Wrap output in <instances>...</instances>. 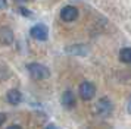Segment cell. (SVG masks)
I'll list each match as a JSON object with an SVG mask.
<instances>
[{
    "label": "cell",
    "mask_w": 131,
    "mask_h": 129,
    "mask_svg": "<svg viewBox=\"0 0 131 129\" xmlns=\"http://www.w3.org/2000/svg\"><path fill=\"white\" fill-rule=\"evenodd\" d=\"M27 70L30 72V75L32 79L41 81V79H47L50 76V70L47 66H44L41 63H28L27 64Z\"/></svg>",
    "instance_id": "6da1fadb"
},
{
    "label": "cell",
    "mask_w": 131,
    "mask_h": 129,
    "mask_svg": "<svg viewBox=\"0 0 131 129\" xmlns=\"http://www.w3.org/2000/svg\"><path fill=\"white\" fill-rule=\"evenodd\" d=\"M30 34L34 40L38 41H46L49 38V29L44 23H37L30 29Z\"/></svg>",
    "instance_id": "7a4b0ae2"
},
{
    "label": "cell",
    "mask_w": 131,
    "mask_h": 129,
    "mask_svg": "<svg viewBox=\"0 0 131 129\" xmlns=\"http://www.w3.org/2000/svg\"><path fill=\"white\" fill-rule=\"evenodd\" d=\"M78 93L81 95L83 100H91L96 95V87L94 84H91L89 81H84L80 84V88H78Z\"/></svg>",
    "instance_id": "3957f363"
},
{
    "label": "cell",
    "mask_w": 131,
    "mask_h": 129,
    "mask_svg": "<svg viewBox=\"0 0 131 129\" xmlns=\"http://www.w3.org/2000/svg\"><path fill=\"white\" fill-rule=\"evenodd\" d=\"M96 109H97V113H99L100 116L106 117V116H109V114L112 113L113 104H112V101L107 98V97H103V98H100L99 101H97Z\"/></svg>",
    "instance_id": "277c9868"
},
{
    "label": "cell",
    "mask_w": 131,
    "mask_h": 129,
    "mask_svg": "<svg viewBox=\"0 0 131 129\" xmlns=\"http://www.w3.org/2000/svg\"><path fill=\"white\" fill-rule=\"evenodd\" d=\"M60 18L65 22H74L78 18V9L75 6H65L60 10Z\"/></svg>",
    "instance_id": "5b68a950"
},
{
    "label": "cell",
    "mask_w": 131,
    "mask_h": 129,
    "mask_svg": "<svg viewBox=\"0 0 131 129\" xmlns=\"http://www.w3.org/2000/svg\"><path fill=\"white\" fill-rule=\"evenodd\" d=\"M60 101H62V106L66 107V109H74V106H75V103H77L75 95H74V93H72L71 89H66L65 93L62 94Z\"/></svg>",
    "instance_id": "8992f818"
},
{
    "label": "cell",
    "mask_w": 131,
    "mask_h": 129,
    "mask_svg": "<svg viewBox=\"0 0 131 129\" xmlns=\"http://www.w3.org/2000/svg\"><path fill=\"white\" fill-rule=\"evenodd\" d=\"M0 43L5 46H10L13 43V32L9 27L0 28Z\"/></svg>",
    "instance_id": "52a82bcc"
},
{
    "label": "cell",
    "mask_w": 131,
    "mask_h": 129,
    "mask_svg": "<svg viewBox=\"0 0 131 129\" xmlns=\"http://www.w3.org/2000/svg\"><path fill=\"white\" fill-rule=\"evenodd\" d=\"M65 51L68 54H74V56H85L89 53V48L84 46V44H74L65 48Z\"/></svg>",
    "instance_id": "ba28073f"
},
{
    "label": "cell",
    "mask_w": 131,
    "mask_h": 129,
    "mask_svg": "<svg viewBox=\"0 0 131 129\" xmlns=\"http://www.w3.org/2000/svg\"><path fill=\"white\" fill-rule=\"evenodd\" d=\"M6 100L9 104L12 106H18L21 101H22V94H21V91H18V89H9L6 94Z\"/></svg>",
    "instance_id": "9c48e42d"
},
{
    "label": "cell",
    "mask_w": 131,
    "mask_h": 129,
    "mask_svg": "<svg viewBox=\"0 0 131 129\" xmlns=\"http://www.w3.org/2000/svg\"><path fill=\"white\" fill-rule=\"evenodd\" d=\"M119 60H121L122 63H130L131 62V50H130V47H124V48H121V51H119Z\"/></svg>",
    "instance_id": "30bf717a"
},
{
    "label": "cell",
    "mask_w": 131,
    "mask_h": 129,
    "mask_svg": "<svg viewBox=\"0 0 131 129\" xmlns=\"http://www.w3.org/2000/svg\"><path fill=\"white\" fill-rule=\"evenodd\" d=\"M5 122H6V114H5V113H0V126Z\"/></svg>",
    "instance_id": "8fae6325"
},
{
    "label": "cell",
    "mask_w": 131,
    "mask_h": 129,
    "mask_svg": "<svg viewBox=\"0 0 131 129\" xmlns=\"http://www.w3.org/2000/svg\"><path fill=\"white\" fill-rule=\"evenodd\" d=\"M7 7V2L6 0H0V9H6Z\"/></svg>",
    "instance_id": "7c38bea8"
},
{
    "label": "cell",
    "mask_w": 131,
    "mask_h": 129,
    "mask_svg": "<svg viewBox=\"0 0 131 129\" xmlns=\"http://www.w3.org/2000/svg\"><path fill=\"white\" fill-rule=\"evenodd\" d=\"M44 129H59V128H58L54 123H49V125H47V126H46Z\"/></svg>",
    "instance_id": "4fadbf2b"
},
{
    "label": "cell",
    "mask_w": 131,
    "mask_h": 129,
    "mask_svg": "<svg viewBox=\"0 0 131 129\" xmlns=\"http://www.w3.org/2000/svg\"><path fill=\"white\" fill-rule=\"evenodd\" d=\"M21 13H22V15H24V16H31V13L28 10H25L24 7H21Z\"/></svg>",
    "instance_id": "5bb4252c"
},
{
    "label": "cell",
    "mask_w": 131,
    "mask_h": 129,
    "mask_svg": "<svg viewBox=\"0 0 131 129\" xmlns=\"http://www.w3.org/2000/svg\"><path fill=\"white\" fill-rule=\"evenodd\" d=\"M7 129H22V128H21V126H18V125H10Z\"/></svg>",
    "instance_id": "9a60e30c"
},
{
    "label": "cell",
    "mask_w": 131,
    "mask_h": 129,
    "mask_svg": "<svg viewBox=\"0 0 131 129\" xmlns=\"http://www.w3.org/2000/svg\"><path fill=\"white\" fill-rule=\"evenodd\" d=\"M13 2H18V3H24V2H27V0H13Z\"/></svg>",
    "instance_id": "2e32d148"
}]
</instances>
